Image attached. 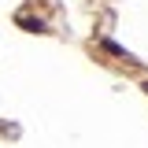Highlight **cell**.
Wrapping results in <instances>:
<instances>
[{"label":"cell","mask_w":148,"mask_h":148,"mask_svg":"<svg viewBox=\"0 0 148 148\" xmlns=\"http://www.w3.org/2000/svg\"><path fill=\"white\" fill-rule=\"evenodd\" d=\"M18 26H30V30H45L41 18H18Z\"/></svg>","instance_id":"1"}]
</instances>
